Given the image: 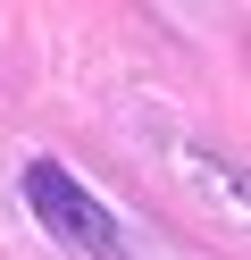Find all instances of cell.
I'll return each instance as SVG.
<instances>
[{"label": "cell", "mask_w": 251, "mask_h": 260, "mask_svg": "<svg viewBox=\"0 0 251 260\" xmlns=\"http://www.w3.org/2000/svg\"><path fill=\"white\" fill-rule=\"evenodd\" d=\"M25 210H33V226H42L59 252H76V260H126V226L109 218V202L100 193H84V176L76 168H59V159H25Z\"/></svg>", "instance_id": "6da1fadb"}]
</instances>
